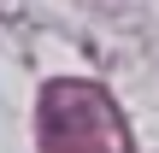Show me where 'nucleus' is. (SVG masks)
<instances>
[{
    "mask_svg": "<svg viewBox=\"0 0 159 153\" xmlns=\"http://www.w3.org/2000/svg\"><path fill=\"white\" fill-rule=\"evenodd\" d=\"M41 147L47 153H130V142H124L106 94L53 83L47 106H41Z\"/></svg>",
    "mask_w": 159,
    "mask_h": 153,
    "instance_id": "obj_1",
    "label": "nucleus"
}]
</instances>
